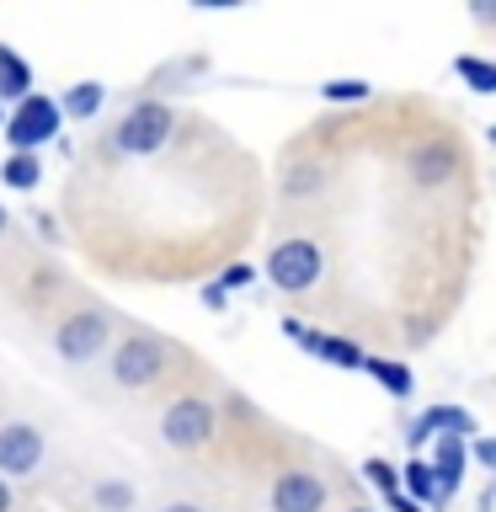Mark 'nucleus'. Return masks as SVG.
<instances>
[{"label":"nucleus","mask_w":496,"mask_h":512,"mask_svg":"<svg viewBox=\"0 0 496 512\" xmlns=\"http://www.w3.org/2000/svg\"><path fill=\"white\" fill-rule=\"evenodd\" d=\"M475 459L486 464V470H496V443H491V438H486V443H475Z\"/></svg>","instance_id":"nucleus-22"},{"label":"nucleus","mask_w":496,"mask_h":512,"mask_svg":"<svg viewBox=\"0 0 496 512\" xmlns=\"http://www.w3.org/2000/svg\"><path fill=\"white\" fill-rule=\"evenodd\" d=\"M480 512H491V496H486V502H480Z\"/></svg>","instance_id":"nucleus-27"},{"label":"nucleus","mask_w":496,"mask_h":512,"mask_svg":"<svg viewBox=\"0 0 496 512\" xmlns=\"http://www.w3.org/2000/svg\"><path fill=\"white\" fill-rule=\"evenodd\" d=\"M491 144H496V128H491Z\"/></svg>","instance_id":"nucleus-30"},{"label":"nucleus","mask_w":496,"mask_h":512,"mask_svg":"<svg viewBox=\"0 0 496 512\" xmlns=\"http://www.w3.org/2000/svg\"><path fill=\"white\" fill-rule=\"evenodd\" d=\"M368 374H374L390 395H411V374H406V368H395V363H384V358H368Z\"/></svg>","instance_id":"nucleus-17"},{"label":"nucleus","mask_w":496,"mask_h":512,"mask_svg":"<svg viewBox=\"0 0 496 512\" xmlns=\"http://www.w3.org/2000/svg\"><path fill=\"white\" fill-rule=\"evenodd\" d=\"M448 166H454V150H448L443 139H432L411 155V182L416 187H438V182H448Z\"/></svg>","instance_id":"nucleus-10"},{"label":"nucleus","mask_w":496,"mask_h":512,"mask_svg":"<svg viewBox=\"0 0 496 512\" xmlns=\"http://www.w3.org/2000/svg\"><path fill=\"white\" fill-rule=\"evenodd\" d=\"M54 134H59V107L48 102V96H27V102L11 112V123H6L11 155L38 150V144H43V139H54Z\"/></svg>","instance_id":"nucleus-6"},{"label":"nucleus","mask_w":496,"mask_h":512,"mask_svg":"<svg viewBox=\"0 0 496 512\" xmlns=\"http://www.w3.org/2000/svg\"><path fill=\"white\" fill-rule=\"evenodd\" d=\"M347 512H368V507H363V502H358V507H347Z\"/></svg>","instance_id":"nucleus-29"},{"label":"nucleus","mask_w":496,"mask_h":512,"mask_svg":"<svg viewBox=\"0 0 496 512\" xmlns=\"http://www.w3.org/2000/svg\"><path fill=\"white\" fill-rule=\"evenodd\" d=\"M288 336H299V347H304V352H315V358H326L331 368H368L363 347H358V342H347V336L304 331V326H294V320H288Z\"/></svg>","instance_id":"nucleus-9"},{"label":"nucleus","mask_w":496,"mask_h":512,"mask_svg":"<svg viewBox=\"0 0 496 512\" xmlns=\"http://www.w3.org/2000/svg\"><path fill=\"white\" fill-rule=\"evenodd\" d=\"M224 283H235V288L251 283V267H230V272H224Z\"/></svg>","instance_id":"nucleus-23"},{"label":"nucleus","mask_w":496,"mask_h":512,"mask_svg":"<svg viewBox=\"0 0 496 512\" xmlns=\"http://www.w3.org/2000/svg\"><path fill=\"white\" fill-rule=\"evenodd\" d=\"M102 86H96V80H80V86L64 96V112H70V118H96V112H102Z\"/></svg>","instance_id":"nucleus-14"},{"label":"nucleus","mask_w":496,"mask_h":512,"mask_svg":"<svg viewBox=\"0 0 496 512\" xmlns=\"http://www.w3.org/2000/svg\"><path fill=\"white\" fill-rule=\"evenodd\" d=\"M160 512H203V507H198V502H166Z\"/></svg>","instance_id":"nucleus-24"},{"label":"nucleus","mask_w":496,"mask_h":512,"mask_svg":"<svg viewBox=\"0 0 496 512\" xmlns=\"http://www.w3.org/2000/svg\"><path fill=\"white\" fill-rule=\"evenodd\" d=\"M43 432L22 422V416H11V422H0V470L6 475H38L43 464Z\"/></svg>","instance_id":"nucleus-7"},{"label":"nucleus","mask_w":496,"mask_h":512,"mask_svg":"<svg viewBox=\"0 0 496 512\" xmlns=\"http://www.w3.org/2000/svg\"><path fill=\"white\" fill-rule=\"evenodd\" d=\"M406 480H411V491L422 496V502H432V507H443V496H438V470H432V464H422V459H411V464H406Z\"/></svg>","instance_id":"nucleus-15"},{"label":"nucleus","mask_w":496,"mask_h":512,"mask_svg":"<svg viewBox=\"0 0 496 512\" xmlns=\"http://www.w3.org/2000/svg\"><path fill=\"white\" fill-rule=\"evenodd\" d=\"M363 470H368V480H374V486H379V491L395 502V496H400V480H395V470H390V464H384V459H368Z\"/></svg>","instance_id":"nucleus-20"},{"label":"nucleus","mask_w":496,"mask_h":512,"mask_svg":"<svg viewBox=\"0 0 496 512\" xmlns=\"http://www.w3.org/2000/svg\"><path fill=\"white\" fill-rule=\"evenodd\" d=\"M0 230H6V208H0Z\"/></svg>","instance_id":"nucleus-28"},{"label":"nucleus","mask_w":496,"mask_h":512,"mask_svg":"<svg viewBox=\"0 0 496 512\" xmlns=\"http://www.w3.org/2000/svg\"><path fill=\"white\" fill-rule=\"evenodd\" d=\"M91 507L96 512H134L139 507V491L128 486V480H118V475H102L91 486Z\"/></svg>","instance_id":"nucleus-12"},{"label":"nucleus","mask_w":496,"mask_h":512,"mask_svg":"<svg viewBox=\"0 0 496 512\" xmlns=\"http://www.w3.org/2000/svg\"><path fill=\"white\" fill-rule=\"evenodd\" d=\"M166 342H160L155 331H128L118 347H112V384L118 390H150V384L166 374Z\"/></svg>","instance_id":"nucleus-1"},{"label":"nucleus","mask_w":496,"mask_h":512,"mask_svg":"<svg viewBox=\"0 0 496 512\" xmlns=\"http://www.w3.org/2000/svg\"><path fill=\"white\" fill-rule=\"evenodd\" d=\"M320 91H326V102H363V96H368L363 80H326Z\"/></svg>","instance_id":"nucleus-19"},{"label":"nucleus","mask_w":496,"mask_h":512,"mask_svg":"<svg viewBox=\"0 0 496 512\" xmlns=\"http://www.w3.org/2000/svg\"><path fill=\"white\" fill-rule=\"evenodd\" d=\"M438 496H443V507H448V496L459 491V475H464V438H438Z\"/></svg>","instance_id":"nucleus-11"},{"label":"nucleus","mask_w":496,"mask_h":512,"mask_svg":"<svg viewBox=\"0 0 496 512\" xmlns=\"http://www.w3.org/2000/svg\"><path fill=\"white\" fill-rule=\"evenodd\" d=\"M272 512H326V480L320 470H283L267 491Z\"/></svg>","instance_id":"nucleus-8"},{"label":"nucleus","mask_w":496,"mask_h":512,"mask_svg":"<svg viewBox=\"0 0 496 512\" xmlns=\"http://www.w3.org/2000/svg\"><path fill=\"white\" fill-rule=\"evenodd\" d=\"M390 507H395V512H422V507H416V502H406V496H395Z\"/></svg>","instance_id":"nucleus-25"},{"label":"nucleus","mask_w":496,"mask_h":512,"mask_svg":"<svg viewBox=\"0 0 496 512\" xmlns=\"http://www.w3.org/2000/svg\"><path fill=\"white\" fill-rule=\"evenodd\" d=\"M214 406H208L203 395H182L171 400L166 416H160V438H166L176 454H192V448H203L208 438H214Z\"/></svg>","instance_id":"nucleus-5"},{"label":"nucleus","mask_w":496,"mask_h":512,"mask_svg":"<svg viewBox=\"0 0 496 512\" xmlns=\"http://www.w3.org/2000/svg\"><path fill=\"white\" fill-rule=\"evenodd\" d=\"M459 75L470 80L475 91H496V64H480V59H459Z\"/></svg>","instance_id":"nucleus-18"},{"label":"nucleus","mask_w":496,"mask_h":512,"mask_svg":"<svg viewBox=\"0 0 496 512\" xmlns=\"http://www.w3.org/2000/svg\"><path fill=\"white\" fill-rule=\"evenodd\" d=\"M27 86H32V70L11 54V48H0V96H22L27 102Z\"/></svg>","instance_id":"nucleus-13"},{"label":"nucleus","mask_w":496,"mask_h":512,"mask_svg":"<svg viewBox=\"0 0 496 512\" xmlns=\"http://www.w3.org/2000/svg\"><path fill=\"white\" fill-rule=\"evenodd\" d=\"M470 16H475V22H496V0H475Z\"/></svg>","instance_id":"nucleus-21"},{"label":"nucleus","mask_w":496,"mask_h":512,"mask_svg":"<svg viewBox=\"0 0 496 512\" xmlns=\"http://www.w3.org/2000/svg\"><path fill=\"white\" fill-rule=\"evenodd\" d=\"M0 512H11V491H6V480H0Z\"/></svg>","instance_id":"nucleus-26"},{"label":"nucleus","mask_w":496,"mask_h":512,"mask_svg":"<svg viewBox=\"0 0 496 512\" xmlns=\"http://www.w3.org/2000/svg\"><path fill=\"white\" fill-rule=\"evenodd\" d=\"M267 278L272 288H283V294H310V288L326 278V251L315 246V240H278L267 256Z\"/></svg>","instance_id":"nucleus-2"},{"label":"nucleus","mask_w":496,"mask_h":512,"mask_svg":"<svg viewBox=\"0 0 496 512\" xmlns=\"http://www.w3.org/2000/svg\"><path fill=\"white\" fill-rule=\"evenodd\" d=\"M107 342H112V315L107 310H75L70 320H59V331H54V352L64 363L102 358Z\"/></svg>","instance_id":"nucleus-4"},{"label":"nucleus","mask_w":496,"mask_h":512,"mask_svg":"<svg viewBox=\"0 0 496 512\" xmlns=\"http://www.w3.org/2000/svg\"><path fill=\"white\" fill-rule=\"evenodd\" d=\"M171 128H176V112L166 102H139L118 128H112V150L118 155H155L160 144L171 139Z\"/></svg>","instance_id":"nucleus-3"},{"label":"nucleus","mask_w":496,"mask_h":512,"mask_svg":"<svg viewBox=\"0 0 496 512\" xmlns=\"http://www.w3.org/2000/svg\"><path fill=\"white\" fill-rule=\"evenodd\" d=\"M38 160H32V155H11L6 160V171H0V176H6V187H16V192H27V187H38Z\"/></svg>","instance_id":"nucleus-16"}]
</instances>
